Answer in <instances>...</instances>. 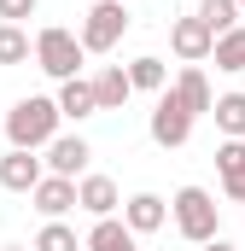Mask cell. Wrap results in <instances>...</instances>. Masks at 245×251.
I'll return each instance as SVG.
<instances>
[{
    "label": "cell",
    "instance_id": "cell-11",
    "mask_svg": "<svg viewBox=\"0 0 245 251\" xmlns=\"http://www.w3.org/2000/svg\"><path fill=\"white\" fill-rule=\"evenodd\" d=\"M59 111L70 117V123H88V117H99V94H94V76H70V82H59Z\"/></svg>",
    "mask_w": 245,
    "mask_h": 251
},
{
    "label": "cell",
    "instance_id": "cell-27",
    "mask_svg": "<svg viewBox=\"0 0 245 251\" xmlns=\"http://www.w3.org/2000/svg\"><path fill=\"white\" fill-rule=\"evenodd\" d=\"M0 140H6V117H0Z\"/></svg>",
    "mask_w": 245,
    "mask_h": 251
},
{
    "label": "cell",
    "instance_id": "cell-23",
    "mask_svg": "<svg viewBox=\"0 0 245 251\" xmlns=\"http://www.w3.org/2000/svg\"><path fill=\"white\" fill-rule=\"evenodd\" d=\"M35 6L41 0H0V24H24V18H35Z\"/></svg>",
    "mask_w": 245,
    "mask_h": 251
},
{
    "label": "cell",
    "instance_id": "cell-8",
    "mask_svg": "<svg viewBox=\"0 0 245 251\" xmlns=\"http://www.w3.org/2000/svg\"><path fill=\"white\" fill-rule=\"evenodd\" d=\"M88 158H94V146H88L82 134H59V140L47 146V176H70V181H82V176H88Z\"/></svg>",
    "mask_w": 245,
    "mask_h": 251
},
{
    "label": "cell",
    "instance_id": "cell-5",
    "mask_svg": "<svg viewBox=\"0 0 245 251\" xmlns=\"http://www.w3.org/2000/svg\"><path fill=\"white\" fill-rule=\"evenodd\" d=\"M193 123H198V117L187 111L175 94H158V105H152V117H146V134H152L164 152H175V146L193 140Z\"/></svg>",
    "mask_w": 245,
    "mask_h": 251
},
{
    "label": "cell",
    "instance_id": "cell-3",
    "mask_svg": "<svg viewBox=\"0 0 245 251\" xmlns=\"http://www.w3.org/2000/svg\"><path fill=\"white\" fill-rule=\"evenodd\" d=\"M82 59H88V47H82V35H76V29H59V24H47V29L35 35V64H41L53 82H70V76H82Z\"/></svg>",
    "mask_w": 245,
    "mask_h": 251
},
{
    "label": "cell",
    "instance_id": "cell-19",
    "mask_svg": "<svg viewBox=\"0 0 245 251\" xmlns=\"http://www.w3.org/2000/svg\"><path fill=\"white\" fill-rule=\"evenodd\" d=\"M193 12H198V18H204V24H210V29H216V35H228V29H240V0H198V6H193Z\"/></svg>",
    "mask_w": 245,
    "mask_h": 251
},
{
    "label": "cell",
    "instance_id": "cell-21",
    "mask_svg": "<svg viewBox=\"0 0 245 251\" xmlns=\"http://www.w3.org/2000/svg\"><path fill=\"white\" fill-rule=\"evenodd\" d=\"M216 176H222V187L245 181V140H222L216 146Z\"/></svg>",
    "mask_w": 245,
    "mask_h": 251
},
{
    "label": "cell",
    "instance_id": "cell-2",
    "mask_svg": "<svg viewBox=\"0 0 245 251\" xmlns=\"http://www.w3.org/2000/svg\"><path fill=\"white\" fill-rule=\"evenodd\" d=\"M170 222H175V234H181L187 246H210V240H222V204H216V193L204 187H181L170 199Z\"/></svg>",
    "mask_w": 245,
    "mask_h": 251
},
{
    "label": "cell",
    "instance_id": "cell-30",
    "mask_svg": "<svg viewBox=\"0 0 245 251\" xmlns=\"http://www.w3.org/2000/svg\"><path fill=\"white\" fill-rule=\"evenodd\" d=\"M122 6H128V0H122Z\"/></svg>",
    "mask_w": 245,
    "mask_h": 251
},
{
    "label": "cell",
    "instance_id": "cell-16",
    "mask_svg": "<svg viewBox=\"0 0 245 251\" xmlns=\"http://www.w3.org/2000/svg\"><path fill=\"white\" fill-rule=\"evenodd\" d=\"M128 82H134V94H170V70H164L158 53H140L128 64Z\"/></svg>",
    "mask_w": 245,
    "mask_h": 251
},
{
    "label": "cell",
    "instance_id": "cell-25",
    "mask_svg": "<svg viewBox=\"0 0 245 251\" xmlns=\"http://www.w3.org/2000/svg\"><path fill=\"white\" fill-rule=\"evenodd\" d=\"M228 199H234V204H245V181H234V187H228Z\"/></svg>",
    "mask_w": 245,
    "mask_h": 251
},
{
    "label": "cell",
    "instance_id": "cell-14",
    "mask_svg": "<svg viewBox=\"0 0 245 251\" xmlns=\"http://www.w3.org/2000/svg\"><path fill=\"white\" fill-rule=\"evenodd\" d=\"M94 94H99V111H122V105L134 100V82H128L122 64H99V70H94Z\"/></svg>",
    "mask_w": 245,
    "mask_h": 251
},
{
    "label": "cell",
    "instance_id": "cell-20",
    "mask_svg": "<svg viewBox=\"0 0 245 251\" xmlns=\"http://www.w3.org/2000/svg\"><path fill=\"white\" fill-rule=\"evenodd\" d=\"M29 53H35L29 29L24 24H0V64H29Z\"/></svg>",
    "mask_w": 245,
    "mask_h": 251
},
{
    "label": "cell",
    "instance_id": "cell-13",
    "mask_svg": "<svg viewBox=\"0 0 245 251\" xmlns=\"http://www.w3.org/2000/svg\"><path fill=\"white\" fill-rule=\"evenodd\" d=\"M170 94L181 100L193 117H204V111H216V94H210V82H204V70L198 64H187V70H175V82H170Z\"/></svg>",
    "mask_w": 245,
    "mask_h": 251
},
{
    "label": "cell",
    "instance_id": "cell-17",
    "mask_svg": "<svg viewBox=\"0 0 245 251\" xmlns=\"http://www.w3.org/2000/svg\"><path fill=\"white\" fill-rule=\"evenodd\" d=\"M216 128H222V140H245V94H216Z\"/></svg>",
    "mask_w": 245,
    "mask_h": 251
},
{
    "label": "cell",
    "instance_id": "cell-15",
    "mask_svg": "<svg viewBox=\"0 0 245 251\" xmlns=\"http://www.w3.org/2000/svg\"><path fill=\"white\" fill-rule=\"evenodd\" d=\"M88 251H134V228L122 216H99L88 228Z\"/></svg>",
    "mask_w": 245,
    "mask_h": 251
},
{
    "label": "cell",
    "instance_id": "cell-4",
    "mask_svg": "<svg viewBox=\"0 0 245 251\" xmlns=\"http://www.w3.org/2000/svg\"><path fill=\"white\" fill-rule=\"evenodd\" d=\"M76 35H82L88 53H117L122 35H128V6H122V0H94Z\"/></svg>",
    "mask_w": 245,
    "mask_h": 251
},
{
    "label": "cell",
    "instance_id": "cell-9",
    "mask_svg": "<svg viewBox=\"0 0 245 251\" xmlns=\"http://www.w3.org/2000/svg\"><path fill=\"white\" fill-rule=\"evenodd\" d=\"M29 199H35V210H41L47 222H64L70 210H82V199H76V181H70V176H47Z\"/></svg>",
    "mask_w": 245,
    "mask_h": 251
},
{
    "label": "cell",
    "instance_id": "cell-18",
    "mask_svg": "<svg viewBox=\"0 0 245 251\" xmlns=\"http://www.w3.org/2000/svg\"><path fill=\"white\" fill-rule=\"evenodd\" d=\"M210 59H216V70L240 76V70H245V24L228 29V35H216V53H210Z\"/></svg>",
    "mask_w": 245,
    "mask_h": 251
},
{
    "label": "cell",
    "instance_id": "cell-6",
    "mask_svg": "<svg viewBox=\"0 0 245 251\" xmlns=\"http://www.w3.org/2000/svg\"><path fill=\"white\" fill-rule=\"evenodd\" d=\"M170 53H175L181 64H204L210 53H216V29H210L198 12H187V18L170 24Z\"/></svg>",
    "mask_w": 245,
    "mask_h": 251
},
{
    "label": "cell",
    "instance_id": "cell-22",
    "mask_svg": "<svg viewBox=\"0 0 245 251\" xmlns=\"http://www.w3.org/2000/svg\"><path fill=\"white\" fill-rule=\"evenodd\" d=\"M35 251H88V240H76V228H64V222H47L35 234Z\"/></svg>",
    "mask_w": 245,
    "mask_h": 251
},
{
    "label": "cell",
    "instance_id": "cell-24",
    "mask_svg": "<svg viewBox=\"0 0 245 251\" xmlns=\"http://www.w3.org/2000/svg\"><path fill=\"white\" fill-rule=\"evenodd\" d=\"M198 251H240L234 240H210V246H198Z\"/></svg>",
    "mask_w": 245,
    "mask_h": 251
},
{
    "label": "cell",
    "instance_id": "cell-1",
    "mask_svg": "<svg viewBox=\"0 0 245 251\" xmlns=\"http://www.w3.org/2000/svg\"><path fill=\"white\" fill-rule=\"evenodd\" d=\"M59 100H47V94H24L12 111H6V140L12 146H24V152H47L53 140H59Z\"/></svg>",
    "mask_w": 245,
    "mask_h": 251
},
{
    "label": "cell",
    "instance_id": "cell-10",
    "mask_svg": "<svg viewBox=\"0 0 245 251\" xmlns=\"http://www.w3.org/2000/svg\"><path fill=\"white\" fill-rule=\"evenodd\" d=\"M122 222L134 228V240H140V234H158V228L170 222V199H158V193H134V199H122Z\"/></svg>",
    "mask_w": 245,
    "mask_h": 251
},
{
    "label": "cell",
    "instance_id": "cell-7",
    "mask_svg": "<svg viewBox=\"0 0 245 251\" xmlns=\"http://www.w3.org/2000/svg\"><path fill=\"white\" fill-rule=\"evenodd\" d=\"M41 181H47V158H35L24 146H6L0 152V187L6 193H35Z\"/></svg>",
    "mask_w": 245,
    "mask_h": 251
},
{
    "label": "cell",
    "instance_id": "cell-29",
    "mask_svg": "<svg viewBox=\"0 0 245 251\" xmlns=\"http://www.w3.org/2000/svg\"><path fill=\"white\" fill-rule=\"evenodd\" d=\"M193 6H198V0H193Z\"/></svg>",
    "mask_w": 245,
    "mask_h": 251
},
{
    "label": "cell",
    "instance_id": "cell-12",
    "mask_svg": "<svg viewBox=\"0 0 245 251\" xmlns=\"http://www.w3.org/2000/svg\"><path fill=\"white\" fill-rule=\"evenodd\" d=\"M76 199H82V210H88L94 222L122 210V193H117V181H111V176H82V181H76Z\"/></svg>",
    "mask_w": 245,
    "mask_h": 251
},
{
    "label": "cell",
    "instance_id": "cell-28",
    "mask_svg": "<svg viewBox=\"0 0 245 251\" xmlns=\"http://www.w3.org/2000/svg\"><path fill=\"white\" fill-rule=\"evenodd\" d=\"M240 12H245V0H240Z\"/></svg>",
    "mask_w": 245,
    "mask_h": 251
},
{
    "label": "cell",
    "instance_id": "cell-26",
    "mask_svg": "<svg viewBox=\"0 0 245 251\" xmlns=\"http://www.w3.org/2000/svg\"><path fill=\"white\" fill-rule=\"evenodd\" d=\"M6 251H35V246H6Z\"/></svg>",
    "mask_w": 245,
    "mask_h": 251
}]
</instances>
